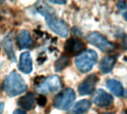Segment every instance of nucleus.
<instances>
[{
  "label": "nucleus",
  "instance_id": "f3484780",
  "mask_svg": "<svg viewBox=\"0 0 127 114\" xmlns=\"http://www.w3.org/2000/svg\"><path fill=\"white\" fill-rule=\"evenodd\" d=\"M70 63V59L67 56H60L55 62L54 64V68L55 70L57 72H60L65 69Z\"/></svg>",
  "mask_w": 127,
  "mask_h": 114
},
{
  "label": "nucleus",
  "instance_id": "5701e85b",
  "mask_svg": "<svg viewBox=\"0 0 127 114\" xmlns=\"http://www.w3.org/2000/svg\"><path fill=\"white\" fill-rule=\"evenodd\" d=\"M123 16L124 17V19H126L127 21V13H123Z\"/></svg>",
  "mask_w": 127,
  "mask_h": 114
},
{
  "label": "nucleus",
  "instance_id": "423d86ee",
  "mask_svg": "<svg viewBox=\"0 0 127 114\" xmlns=\"http://www.w3.org/2000/svg\"><path fill=\"white\" fill-rule=\"evenodd\" d=\"M86 39L90 44L96 46L103 52L111 51L115 47V45L113 43L110 42L103 36H102L101 34L97 32H93L89 33L87 36Z\"/></svg>",
  "mask_w": 127,
  "mask_h": 114
},
{
  "label": "nucleus",
  "instance_id": "f8f14e48",
  "mask_svg": "<svg viewBox=\"0 0 127 114\" xmlns=\"http://www.w3.org/2000/svg\"><path fill=\"white\" fill-rule=\"evenodd\" d=\"M17 45L20 50L28 48L32 44V39L30 33L26 30H22L17 36Z\"/></svg>",
  "mask_w": 127,
  "mask_h": 114
},
{
  "label": "nucleus",
  "instance_id": "39448f33",
  "mask_svg": "<svg viewBox=\"0 0 127 114\" xmlns=\"http://www.w3.org/2000/svg\"><path fill=\"white\" fill-rule=\"evenodd\" d=\"M62 82L60 78L57 75L50 76L46 79H43L36 86V91L39 93H47L54 92L60 89Z\"/></svg>",
  "mask_w": 127,
  "mask_h": 114
},
{
  "label": "nucleus",
  "instance_id": "20e7f679",
  "mask_svg": "<svg viewBox=\"0 0 127 114\" xmlns=\"http://www.w3.org/2000/svg\"><path fill=\"white\" fill-rule=\"evenodd\" d=\"M76 99V94L73 89L66 88L60 92L54 99V106L60 110H68Z\"/></svg>",
  "mask_w": 127,
  "mask_h": 114
},
{
  "label": "nucleus",
  "instance_id": "2eb2a0df",
  "mask_svg": "<svg viewBox=\"0 0 127 114\" xmlns=\"http://www.w3.org/2000/svg\"><path fill=\"white\" fill-rule=\"evenodd\" d=\"M91 107L90 101L87 99H83L77 102L71 109L70 114H84L86 113Z\"/></svg>",
  "mask_w": 127,
  "mask_h": 114
},
{
  "label": "nucleus",
  "instance_id": "7ed1b4c3",
  "mask_svg": "<svg viewBox=\"0 0 127 114\" xmlns=\"http://www.w3.org/2000/svg\"><path fill=\"white\" fill-rule=\"evenodd\" d=\"M97 61V54L93 50H88L79 55L75 60V65L79 71L86 73L90 71Z\"/></svg>",
  "mask_w": 127,
  "mask_h": 114
},
{
  "label": "nucleus",
  "instance_id": "412c9836",
  "mask_svg": "<svg viewBox=\"0 0 127 114\" xmlns=\"http://www.w3.org/2000/svg\"><path fill=\"white\" fill-rule=\"evenodd\" d=\"M4 108V103L2 102H0V114H2Z\"/></svg>",
  "mask_w": 127,
  "mask_h": 114
},
{
  "label": "nucleus",
  "instance_id": "f03ea898",
  "mask_svg": "<svg viewBox=\"0 0 127 114\" xmlns=\"http://www.w3.org/2000/svg\"><path fill=\"white\" fill-rule=\"evenodd\" d=\"M28 86L22 77L16 72L10 73L4 80L3 90L6 95L13 97L23 93Z\"/></svg>",
  "mask_w": 127,
  "mask_h": 114
},
{
  "label": "nucleus",
  "instance_id": "f257e3e1",
  "mask_svg": "<svg viewBox=\"0 0 127 114\" xmlns=\"http://www.w3.org/2000/svg\"><path fill=\"white\" fill-rule=\"evenodd\" d=\"M37 11L45 16V22L49 28L58 36L65 38L68 35V27L62 19L57 18L54 9L43 1H38L36 4Z\"/></svg>",
  "mask_w": 127,
  "mask_h": 114
},
{
  "label": "nucleus",
  "instance_id": "0eeeda50",
  "mask_svg": "<svg viewBox=\"0 0 127 114\" xmlns=\"http://www.w3.org/2000/svg\"><path fill=\"white\" fill-rule=\"evenodd\" d=\"M65 51L68 55L74 56L81 53L86 47L85 43L78 38H70L65 44Z\"/></svg>",
  "mask_w": 127,
  "mask_h": 114
},
{
  "label": "nucleus",
  "instance_id": "9d476101",
  "mask_svg": "<svg viewBox=\"0 0 127 114\" xmlns=\"http://www.w3.org/2000/svg\"><path fill=\"white\" fill-rule=\"evenodd\" d=\"M19 69L21 72L28 74L31 73L33 70L32 59L28 52L22 53L19 56Z\"/></svg>",
  "mask_w": 127,
  "mask_h": 114
},
{
  "label": "nucleus",
  "instance_id": "dca6fc26",
  "mask_svg": "<svg viewBox=\"0 0 127 114\" xmlns=\"http://www.w3.org/2000/svg\"><path fill=\"white\" fill-rule=\"evenodd\" d=\"M107 88L114 93L116 96H121L124 93V88L121 82L115 79H110L107 81Z\"/></svg>",
  "mask_w": 127,
  "mask_h": 114
},
{
  "label": "nucleus",
  "instance_id": "ddd939ff",
  "mask_svg": "<svg viewBox=\"0 0 127 114\" xmlns=\"http://www.w3.org/2000/svg\"><path fill=\"white\" fill-rule=\"evenodd\" d=\"M18 105L26 111H30L34 108L35 97L32 93H28L25 96L20 97L17 102Z\"/></svg>",
  "mask_w": 127,
  "mask_h": 114
},
{
  "label": "nucleus",
  "instance_id": "aec40b11",
  "mask_svg": "<svg viewBox=\"0 0 127 114\" xmlns=\"http://www.w3.org/2000/svg\"><path fill=\"white\" fill-rule=\"evenodd\" d=\"M118 7L120 9L124 10V9H125V8L127 7V5H126L125 2H124V1H120V2L118 3Z\"/></svg>",
  "mask_w": 127,
  "mask_h": 114
},
{
  "label": "nucleus",
  "instance_id": "9b49d317",
  "mask_svg": "<svg viewBox=\"0 0 127 114\" xmlns=\"http://www.w3.org/2000/svg\"><path fill=\"white\" fill-rule=\"evenodd\" d=\"M1 46L8 59L12 62H16V56L13 46V36L10 34L6 36L1 42Z\"/></svg>",
  "mask_w": 127,
  "mask_h": 114
},
{
  "label": "nucleus",
  "instance_id": "393cba45",
  "mask_svg": "<svg viewBox=\"0 0 127 114\" xmlns=\"http://www.w3.org/2000/svg\"></svg>",
  "mask_w": 127,
  "mask_h": 114
},
{
  "label": "nucleus",
  "instance_id": "6ab92c4d",
  "mask_svg": "<svg viewBox=\"0 0 127 114\" xmlns=\"http://www.w3.org/2000/svg\"><path fill=\"white\" fill-rule=\"evenodd\" d=\"M49 3H51V4H65L66 3L65 1H63V0H49L48 1Z\"/></svg>",
  "mask_w": 127,
  "mask_h": 114
},
{
  "label": "nucleus",
  "instance_id": "1a4fd4ad",
  "mask_svg": "<svg viewBox=\"0 0 127 114\" xmlns=\"http://www.w3.org/2000/svg\"><path fill=\"white\" fill-rule=\"evenodd\" d=\"M94 103L100 108H107L113 102V97L102 89H98L93 98Z\"/></svg>",
  "mask_w": 127,
  "mask_h": 114
},
{
  "label": "nucleus",
  "instance_id": "4be33fe9",
  "mask_svg": "<svg viewBox=\"0 0 127 114\" xmlns=\"http://www.w3.org/2000/svg\"><path fill=\"white\" fill-rule=\"evenodd\" d=\"M13 114H26L23 111H22V110H19V109H17V110H16V111H14V112H13Z\"/></svg>",
  "mask_w": 127,
  "mask_h": 114
},
{
  "label": "nucleus",
  "instance_id": "4468645a",
  "mask_svg": "<svg viewBox=\"0 0 127 114\" xmlns=\"http://www.w3.org/2000/svg\"><path fill=\"white\" fill-rule=\"evenodd\" d=\"M117 59L115 56H107L103 58V59L100 62V70L103 73H108L111 72L112 70Z\"/></svg>",
  "mask_w": 127,
  "mask_h": 114
},
{
  "label": "nucleus",
  "instance_id": "b1692460",
  "mask_svg": "<svg viewBox=\"0 0 127 114\" xmlns=\"http://www.w3.org/2000/svg\"><path fill=\"white\" fill-rule=\"evenodd\" d=\"M126 114H127V111H126Z\"/></svg>",
  "mask_w": 127,
  "mask_h": 114
},
{
  "label": "nucleus",
  "instance_id": "6e6552de",
  "mask_svg": "<svg viewBox=\"0 0 127 114\" xmlns=\"http://www.w3.org/2000/svg\"><path fill=\"white\" fill-rule=\"evenodd\" d=\"M99 79L95 74H92L86 77L82 83L79 85V93L82 96L89 95L93 93L95 91L97 82Z\"/></svg>",
  "mask_w": 127,
  "mask_h": 114
},
{
  "label": "nucleus",
  "instance_id": "a211bd4d",
  "mask_svg": "<svg viewBox=\"0 0 127 114\" xmlns=\"http://www.w3.org/2000/svg\"><path fill=\"white\" fill-rule=\"evenodd\" d=\"M37 104L41 107L45 106L46 104H47V98L43 95L39 96L38 97V99H37Z\"/></svg>",
  "mask_w": 127,
  "mask_h": 114
}]
</instances>
